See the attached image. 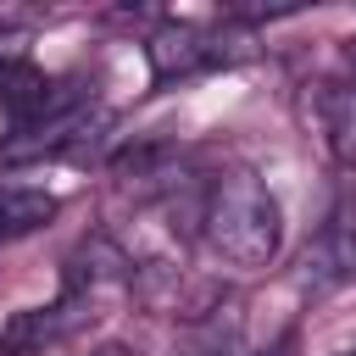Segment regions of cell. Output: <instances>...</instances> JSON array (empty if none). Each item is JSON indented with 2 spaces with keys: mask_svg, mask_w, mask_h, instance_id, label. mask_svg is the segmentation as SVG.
Returning <instances> with one entry per match:
<instances>
[{
  "mask_svg": "<svg viewBox=\"0 0 356 356\" xmlns=\"http://www.w3.org/2000/svg\"><path fill=\"white\" fill-rule=\"evenodd\" d=\"M206 239L234 267H267L278 256V239H284V217H278L273 189L250 172L217 178L206 195Z\"/></svg>",
  "mask_w": 356,
  "mask_h": 356,
  "instance_id": "obj_1",
  "label": "cell"
},
{
  "mask_svg": "<svg viewBox=\"0 0 356 356\" xmlns=\"http://www.w3.org/2000/svg\"><path fill=\"white\" fill-rule=\"evenodd\" d=\"M306 273L317 278V289H334V284H350L356 278V178L339 184L334 211H328L317 245L306 250Z\"/></svg>",
  "mask_w": 356,
  "mask_h": 356,
  "instance_id": "obj_2",
  "label": "cell"
},
{
  "mask_svg": "<svg viewBox=\"0 0 356 356\" xmlns=\"http://www.w3.org/2000/svg\"><path fill=\"white\" fill-rule=\"evenodd\" d=\"M312 106H317V128H323L334 161L356 167V83L323 78V83L312 89Z\"/></svg>",
  "mask_w": 356,
  "mask_h": 356,
  "instance_id": "obj_3",
  "label": "cell"
},
{
  "mask_svg": "<svg viewBox=\"0 0 356 356\" xmlns=\"http://www.w3.org/2000/svg\"><path fill=\"white\" fill-rule=\"evenodd\" d=\"M211 61H222V44H211V33H200V28H161L150 39V67H156L161 83L189 78V72H200Z\"/></svg>",
  "mask_w": 356,
  "mask_h": 356,
  "instance_id": "obj_4",
  "label": "cell"
},
{
  "mask_svg": "<svg viewBox=\"0 0 356 356\" xmlns=\"http://www.w3.org/2000/svg\"><path fill=\"white\" fill-rule=\"evenodd\" d=\"M56 106V95H50V78L33 67V61H0V111L17 122V128H28V122H39L44 111Z\"/></svg>",
  "mask_w": 356,
  "mask_h": 356,
  "instance_id": "obj_5",
  "label": "cell"
},
{
  "mask_svg": "<svg viewBox=\"0 0 356 356\" xmlns=\"http://www.w3.org/2000/svg\"><path fill=\"white\" fill-rule=\"evenodd\" d=\"M50 217H56L50 189H0V245H17L28 234H39Z\"/></svg>",
  "mask_w": 356,
  "mask_h": 356,
  "instance_id": "obj_6",
  "label": "cell"
},
{
  "mask_svg": "<svg viewBox=\"0 0 356 356\" xmlns=\"http://www.w3.org/2000/svg\"><path fill=\"white\" fill-rule=\"evenodd\" d=\"M178 356H239V334L234 328H222V323H206Z\"/></svg>",
  "mask_w": 356,
  "mask_h": 356,
  "instance_id": "obj_7",
  "label": "cell"
},
{
  "mask_svg": "<svg viewBox=\"0 0 356 356\" xmlns=\"http://www.w3.org/2000/svg\"><path fill=\"white\" fill-rule=\"evenodd\" d=\"M89 356H134V350H128V345H117V339H106V345H95Z\"/></svg>",
  "mask_w": 356,
  "mask_h": 356,
  "instance_id": "obj_8",
  "label": "cell"
},
{
  "mask_svg": "<svg viewBox=\"0 0 356 356\" xmlns=\"http://www.w3.org/2000/svg\"><path fill=\"white\" fill-rule=\"evenodd\" d=\"M267 356H295V339H284L278 350H267Z\"/></svg>",
  "mask_w": 356,
  "mask_h": 356,
  "instance_id": "obj_9",
  "label": "cell"
},
{
  "mask_svg": "<svg viewBox=\"0 0 356 356\" xmlns=\"http://www.w3.org/2000/svg\"><path fill=\"white\" fill-rule=\"evenodd\" d=\"M339 356H356V350H339Z\"/></svg>",
  "mask_w": 356,
  "mask_h": 356,
  "instance_id": "obj_10",
  "label": "cell"
}]
</instances>
